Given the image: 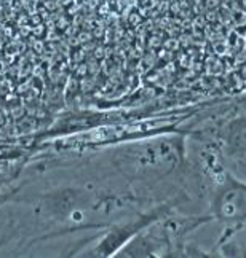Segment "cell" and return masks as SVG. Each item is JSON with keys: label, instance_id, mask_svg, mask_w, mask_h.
Returning a JSON list of instances; mask_svg holds the SVG:
<instances>
[{"label": "cell", "instance_id": "1", "mask_svg": "<svg viewBox=\"0 0 246 258\" xmlns=\"http://www.w3.org/2000/svg\"><path fill=\"white\" fill-rule=\"evenodd\" d=\"M112 163L126 180L155 186L171 177H185L187 155L182 134L142 139L117 148Z\"/></svg>", "mask_w": 246, "mask_h": 258}, {"label": "cell", "instance_id": "2", "mask_svg": "<svg viewBox=\"0 0 246 258\" xmlns=\"http://www.w3.org/2000/svg\"><path fill=\"white\" fill-rule=\"evenodd\" d=\"M213 188L210 193V215L227 226L241 228L246 223V182L225 169L222 163L208 167Z\"/></svg>", "mask_w": 246, "mask_h": 258}, {"label": "cell", "instance_id": "3", "mask_svg": "<svg viewBox=\"0 0 246 258\" xmlns=\"http://www.w3.org/2000/svg\"><path fill=\"white\" fill-rule=\"evenodd\" d=\"M184 201V198H174L155 204L142 212H137L131 217H120V220L109 223L101 236L97 237V242L90 250L85 252L86 256H115L122 247L130 242L133 237L141 233L144 228L160 220L165 215H168L176 209V206Z\"/></svg>", "mask_w": 246, "mask_h": 258}, {"label": "cell", "instance_id": "4", "mask_svg": "<svg viewBox=\"0 0 246 258\" xmlns=\"http://www.w3.org/2000/svg\"><path fill=\"white\" fill-rule=\"evenodd\" d=\"M218 148L222 158L232 161L246 160V116L232 118L219 129Z\"/></svg>", "mask_w": 246, "mask_h": 258}]
</instances>
